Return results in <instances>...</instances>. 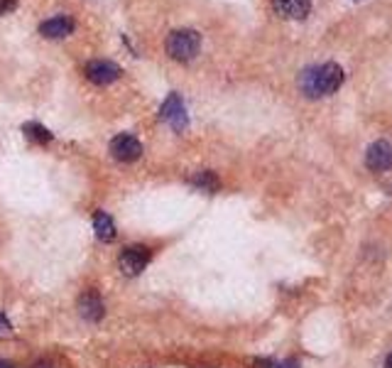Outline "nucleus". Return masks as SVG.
<instances>
[{
	"label": "nucleus",
	"instance_id": "nucleus-1",
	"mask_svg": "<svg viewBox=\"0 0 392 368\" xmlns=\"http://www.w3.org/2000/svg\"><path fill=\"white\" fill-rule=\"evenodd\" d=\"M341 84H344V69L334 62L319 64V67H309V69H304L299 77L302 93L309 98L329 96V93L339 91Z\"/></svg>",
	"mask_w": 392,
	"mask_h": 368
},
{
	"label": "nucleus",
	"instance_id": "nucleus-2",
	"mask_svg": "<svg viewBox=\"0 0 392 368\" xmlns=\"http://www.w3.org/2000/svg\"><path fill=\"white\" fill-rule=\"evenodd\" d=\"M201 49V34L196 29H175L167 37V54L177 62H191Z\"/></svg>",
	"mask_w": 392,
	"mask_h": 368
},
{
	"label": "nucleus",
	"instance_id": "nucleus-3",
	"mask_svg": "<svg viewBox=\"0 0 392 368\" xmlns=\"http://www.w3.org/2000/svg\"><path fill=\"white\" fill-rule=\"evenodd\" d=\"M150 258H152L150 248L142 246V243H135V246L123 248V253L118 256V268H121V272L126 277H137L147 268Z\"/></svg>",
	"mask_w": 392,
	"mask_h": 368
},
{
	"label": "nucleus",
	"instance_id": "nucleus-4",
	"mask_svg": "<svg viewBox=\"0 0 392 368\" xmlns=\"http://www.w3.org/2000/svg\"><path fill=\"white\" fill-rule=\"evenodd\" d=\"M160 116H162V121L170 123L177 133H184L187 126H189V113H187V106L180 93H170V96H167V101L162 103Z\"/></svg>",
	"mask_w": 392,
	"mask_h": 368
},
{
	"label": "nucleus",
	"instance_id": "nucleus-5",
	"mask_svg": "<svg viewBox=\"0 0 392 368\" xmlns=\"http://www.w3.org/2000/svg\"><path fill=\"white\" fill-rule=\"evenodd\" d=\"M121 67L116 62H108V59H93L86 64V77L96 86H108V84L118 81L121 79Z\"/></svg>",
	"mask_w": 392,
	"mask_h": 368
},
{
	"label": "nucleus",
	"instance_id": "nucleus-6",
	"mask_svg": "<svg viewBox=\"0 0 392 368\" xmlns=\"http://www.w3.org/2000/svg\"><path fill=\"white\" fill-rule=\"evenodd\" d=\"M111 155L116 157L118 162H135L140 160L142 155V145L135 136L130 133H121L111 140Z\"/></svg>",
	"mask_w": 392,
	"mask_h": 368
},
{
	"label": "nucleus",
	"instance_id": "nucleus-7",
	"mask_svg": "<svg viewBox=\"0 0 392 368\" xmlns=\"http://www.w3.org/2000/svg\"><path fill=\"white\" fill-rule=\"evenodd\" d=\"M76 307H79V315L86 322H101L106 317V305H103L98 290H93V287H88V290H83L79 295Z\"/></svg>",
	"mask_w": 392,
	"mask_h": 368
},
{
	"label": "nucleus",
	"instance_id": "nucleus-8",
	"mask_svg": "<svg viewBox=\"0 0 392 368\" xmlns=\"http://www.w3.org/2000/svg\"><path fill=\"white\" fill-rule=\"evenodd\" d=\"M365 167L370 172H388L392 167V145L388 140H378L365 152Z\"/></svg>",
	"mask_w": 392,
	"mask_h": 368
},
{
	"label": "nucleus",
	"instance_id": "nucleus-9",
	"mask_svg": "<svg viewBox=\"0 0 392 368\" xmlns=\"http://www.w3.org/2000/svg\"><path fill=\"white\" fill-rule=\"evenodd\" d=\"M272 8L285 20H304L311 10V0H272Z\"/></svg>",
	"mask_w": 392,
	"mask_h": 368
},
{
	"label": "nucleus",
	"instance_id": "nucleus-10",
	"mask_svg": "<svg viewBox=\"0 0 392 368\" xmlns=\"http://www.w3.org/2000/svg\"><path fill=\"white\" fill-rule=\"evenodd\" d=\"M72 32H74V20L67 18V15H57V18L44 20L39 25V34H44L47 39H62V37H69Z\"/></svg>",
	"mask_w": 392,
	"mask_h": 368
},
{
	"label": "nucleus",
	"instance_id": "nucleus-11",
	"mask_svg": "<svg viewBox=\"0 0 392 368\" xmlns=\"http://www.w3.org/2000/svg\"><path fill=\"white\" fill-rule=\"evenodd\" d=\"M93 231H96L98 241L111 243L113 238H116V221L111 218V213H106V211L93 213Z\"/></svg>",
	"mask_w": 392,
	"mask_h": 368
},
{
	"label": "nucleus",
	"instance_id": "nucleus-12",
	"mask_svg": "<svg viewBox=\"0 0 392 368\" xmlns=\"http://www.w3.org/2000/svg\"><path fill=\"white\" fill-rule=\"evenodd\" d=\"M189 182L194 184L196 189H201V192H208V194L218 192V187H221V182H218L216 172H211V170H201V172H196V175L191 177Z\"/></svg>",
	"mask_w": 392,
	"mask_h": 368
},
{
	"label": "nucleus",
	"instance_id": "nucleus-13",
	"mask_svg": "<svg viewBox=\"0 0 392 368\" xmlns=\"http://www.w3.org/2000/svg\"><path fill=\"white\" fill-rule=\"evenodd\" d=\"M22 133H25V138H27V140L37 143V145H47V143L52 140V133H49L47 128L42 126V123H25Z\"/></svg>",
	"mask_w": 392,
	"mask_h": 368
},
{
	"label": "nucleus",
	"instance_id": "nucleus-14",
	"mask_svg": "<svg viewBox=\"0 0 392 368\" xmlns=\"http://www.w3.org/2000/svg\"><path fill=\"white\" fill-rule=\"evenodd\" d=\"M10 10H15V0H0V15L10 13Z\"/></svg>",
	"mask_w": 392,
	"mask_h": 368
},
{
	"label": "nucleus",
	"instance_id": "nucleus-15",
	"mask_svg": "<svg viewBox=\"0 0 392 368\" xmlns=\"http://www.w3.org/2000/svg\"><path fill=\"white\" fill-rule=\"evenodd\" d=\"M275 368H299V361L287 359V361H282V364H275Z\"/></svg>",
	"mask_w": 392,
	"mask_h": 368
},
{
	"label": "nucleus",
	"instance_id": "nucleus-16",
	"mask_svg": "<svg viewBox=\"0 0 392 368\" xmlns=\"http://www.w3.org/2000/svg\"><path fill=\"white\" fill-rule=\"evenodd\" d=\"M0 329H3V331H10V329H13V324H10L8 317H5L3 312H0Z\"/></svg>",
	"mask_w": 392,
	"mask_h": 368
},
{
	"label": "nucleus",
	"instance_id": "nucleus-17",
	"mask_svg": "<svg viewBox=\"0 0 392 368\" xmlns=\"http://www.w3.org/2000/svg\"><path fill=\"white\" fill-rule=\"evenodd\" d=\"M0 368H15V366L10 364V361H3V359H0Z\"/></svg>",
	"mask_w": 392,
	"mask_h": 368
},
{
	"label": "nucleus",
	"instance_id": "nucleus-18",
	"mask_svg": "<svg viewBox=\"0 0 392 368\" xmlns=\"http://www.w3.org/2000/svg\"><path fill=\"white\" fill-rule=\"evenodd\" d=\"M385 368H392V351L388 354V359H385Z\"/></svg>",
	"mask_w": 392,
	"mask_h": 368
}]
</instances>
